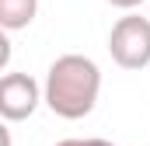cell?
Listing matches in <instances>:
<instances>
[{"mask_svg": "<svg viewBox=\"0 0 150 146\" xmlns=\"http://www.w3.org/2000/svg\"><path fill=\"white\" fill-rule=\"evenodd\" d=\"M98 94H101V70L91 56L67 52V56L52 59L45 84H42V101L49 105L52 115H59L67 122L87 118L98 105Z\"/></svg>", "mask_w": 150, "mask_h": 146, "instance_id": "obj_1", "label": "cell"}, {"mask_svg": "<svg viewBox=\"0 0 150 146\" xmlns=\"http://www.w3.org/2000/svg\"><path fill=\"white\" fill-rule=\"evenodd\" d=\"M108 52L122 70L150 66V21L140 18V14L119 18L108 32Z\"/></svg>", "mask_w": 150, "mask_h": 146, "instance_id": "obj_2", "label": "cell"}, {"mask_svg": "<svg viewBox=\"0 0 150 146\" xmlns=\"http://www.w3.org/2000/svg\"><path fill=\"white\" fill-rule=\"evenodd\" d=\"M42 105V87L32 73H4L0 77V118L25 122Z\"/></svg>", "mask_w": 150, "mask_h": 146, "instance_id": "obj_3", "label": "cell"}, {"mask_svg": "<svg viewBox=\"0 0 150 146\" xmlns=\"http://www.w3.org/2000/svg\"><path fill=\"white\" fill-rule=\"evenodd\" d=\"M38 0H0V28L4 32H21L35 21Z\"/></svg>", "mask_w": 150, "mask_h": 146, "instance_id": "obj_4", "label": "cell"}, {"mask_svg": "<svg viewBox=\"0 0 150 146\" xmlns=\"http://www.w3.org/2000/svg\"><path fill=\"white\" fill-rule=\"evenodd\" d=\"M11 32H4L0 28V70H7V63H11V56H14V49H11Z\"/></svg>", "mask_w": 150, "mask_h": 146, "instance_id": "obj_5", "label": "cell"}, {"mask_svg": "<svg viewBox=\"0 0 150 146\" xmlns=\"http://www.w3.org/2000/svg\"><path fill=\"white\" fill-rule=\"evenodd\" d=\"M56 146H115L108 139H59Z\"/></svg>", "mask_w": 150, "mask_h": 146, "instance_id": "obj_6", "label": "cell"}, {"mask_svg": "<svg viewBox=\"0 0 150 146\" xmlns=\"http://www.w3.org/2000/svg\"><path fill=\"white\" fill-rule=\"evenodd\" d=\"M105 4H112V7H119V11H136L143 0H105Z\"/></svg>", "mask_w": 150, "mask_h": 146, "instance_id": "obj_7", "label": "cell"}, {"mask_svg": "<svg viewBox=\"0 0 150 146\" xmlns=\"http://www.w3.org/2000/svg\"><path fill=\"white\" fill-rule=\"evenodd\" d=\"M0 146H14V136H11V129H7L4 118H0Z\"/></svg>", "mask_w": 150, "mask_h": 146, "instance_id": "obj_8", "label": "cell"}]
</instances>
